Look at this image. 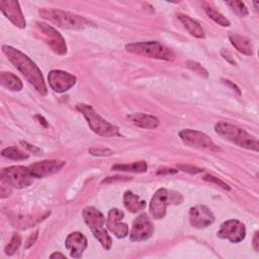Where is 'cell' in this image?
I'll use <instances>...</instances> for the list:
<instances>
[{
	"label": "cell",
	"mask_w": 259,
	"mask_h": 259,
	"mask_svg": "<svg viewBox=\"0 0 259 259\" xmlns=\"http://www.w3.org/2000/svg\"><path fill=\"white\" fill-rule=\"evenodd\" d=\"M201 5H202V8L205 11V13L208 15V17L210 19H212L214 22H217L218 24H220L222 26H230L231 25L230 20L227 19L213 6H211V4H209L208 2H202Z\"/></svg>",
	"instance_id": "obj_24"
},
{
	"label": "cell",
	"mask_w": 259,
	"mask_h": 259,
	"mask_svg": "<svg viewBox=\"0 0 259 259\" xmlns=\"http://www.w3.org/2000/svg\"><path fill=\"white\" fill-rule=\"evenodd\" d=\"M186 64H187V67H188L190 70H192L194 73L198 74L199 76L204 77V78H206V77L208 76L207 71H206L199 63L194 62V61H187Z\"/></svg>",
	"instance_id": "obj_30"
},
{
	"label": "cell",
	"mask_w": 259,
	"mask_h": 259,
	"mask_svg": "<svg viewBox=\"0 0 259 259\" xmlns=\"http://www.w3.org/2000/svg\"><path fill=\"white\" fill-rule=\"evenodd\" d=\"M230 41L233 45V47L240 52L243 55L246 56H251L253 55V45L251 42V40L242 34L239 33H231L229 35Z\"/></svg>",
	"instance_id": "obj_19"
},
{
	"label": "cell",
	"mask_w": 259,
	"mask_h": 259,
	"mask_svg": "<svg viewBox=\"0 0 259 259\" xmlns=\"http://www.w3.org/2000/svg\"><path fill=\"white\" fill-rule=\"evenodd\" d=\"M215 133L223 139L236 144L239 147L257 152L259 150L258 139L251 136L244 128L227 121H218L214 125Z\"/></svg>",
	"instance_id": "obj_2"
},
{
	"label": "cell",
	"mask_w": 259,
	"mask_h": 259,
	"mask_svg": "<svg viewBox=\"0 0 259 259\" xmlns=\"http://www.w3.org/2000/svg\"><path fill=\"white\" fill-rule=\"evenodd\" d=\"M83 218L102 247L105 250H109L111 248L112 241L104 227L105 218L103 213L94 206H87L83 209Z\"/></svg>",
	"instance_id": "obj_5"
},
{
	"label": "cell",
	"mask_w": 259,
	"mask_h": 259,
	"mask_svg": "<svg viewBox=\"0 0 259 259\" xmlns=\"http://www.w3.org/2000/svg\"><path fill=\"white\" fill-rule=\"evenodd\" d=\"M177 17L191 35H193L197 38L204 37V31H203L202 27L200 26V24L196 20H194L191 17H189L188 15H185L182 13H178Z\"/></svg>",
	"instance_id": "obj_21"
},
{
	"label": "cell",
	"mask_w": 259,
	"mask_h": 259,
	"mask_svg": "<svg viewBox=\"0 0 259 259\" xmlns=\"http://www.w3.org/2000/svg\"><path fill=\"white\" fill-rule=\"evenodd\" d=\"M148 169V165L145 161H138L131 164H115L111 167V170L114 171H123V172H135L143 173Z\"/></svg>",
	"instance_id": "obj_25"
},
{
	"label": "cell",
	"mask_w": 259,
	"mask_h": 259,
	"mask_svg": "<svg viewBox=\"0 0 259 259\" xmlns=\"http://www.w3.org/2000/svg\"><path fill=\"white\" fill-rule=\"evenodd\" d=\"M66 162L62 160H44L33 163L29 166V170L34 178H44L59 172Z\"/></svg>",
	"instance_id": "obj_15"
},
{
	"label": "cell",
	"mask_w": 259,
	"mask_h": 259,
	"mask_svg": "<svg viewBox=\"0 0 259 259\" xmlns=\"http://www.w3.org/2000/svg\"><path fill=\"white\" fill-rule=\"evenodd\" d=\"M21 244V237L18 234H13L10 242L5 247V254L6 255H12L15 253V251L19 248Z\"/></svg>",
	"instance_id": "obj_29"
},
{
	"label": "cell",
	"mask_w": 259,
	"mask_h": 259,
	"mask_svg": "<svg viewBox=\"0 0 259 259\" xmlns=\"http://www.w3.org/2000/svg\"><path fill=\"white\" fill-rule=\"evenodd\" d=\"M37 235H38V231L36 230L33 234H31V235L28 237V239L26 240L25 245H24V248H25V249H28L29 247H31V246L35 243V241H36V239H37Z\"/></svg>",
	"instance_id": "obj_34"
},
{
	"label": "cell",
	"mask_w": 259,
	"mask_h": 259,
	"mask_svg": "<svg viewBox=\"0 0 259 259\" xmlns=\"http://www.w3.org/2000/svg\"><path fill=\"white\" fill-rule=\"evenodd\" d=\"M21 144H22L23 147H25L27 150H29L30 152H32V154L38 155V154L40 153V150H39L38 148H36V147H34V146H32V145H29V144L26 143V142H21Z\"/></svg>",
	"instance_id": "obj_37"
},
{
	"label": "cell",
	"mask_w": 259,
	"mask_h": 259,
	"mask_svg": "<svg viewBox=\"0 0 259 259\" xmlns=\"http://www.w3.org/2000/svg\"><path fill=\"white\" fill-rule=\"evenodd\" d=\"M128 118L134 124L143 128H156L159 124V119L157 117L147 113H133L128 115Z\"/></svg>",
	"instance_id": "obj_20"
},
{
	"label": "cell",
	"mask_w": 259,
	"mask_h": 259,
	"mask_svg": "<svg viewBox=\"0 0 259 259\" xmlns=\"http://www.w3.org/2000/svg\"><path fill=\"white\" fill-rule=\"evenodd\" d=\"M0 9L3 14L17 27L24 28L26 25L25 18L22 14L19 2L15 0L0 1Z\"/></svg>",
	"instance_id": "obj_17"
},
{
	"label": "cell",
	"mask_w": 259,
	"mask_h": 259,
	"mask_svg": "<svg viewBox=\"0 0 259 259\" xmlns=\"http://www.w3.org/2000/svg\"><path fill=\"white\" fill-rule=\"evenodd\" d=\"M38 13L44 19L65 29H83L88 26H93V23L87 18L60 9L44 8L40 9Z\"/></svg>",
	"instance_id": "obj_3"
},
{
	"label": "cell",
	"mask_w": 259,
	"mask_h": 259,
	"mask_svg": "<svg viewBox=\"0 0 259 259\" xmlns=\"http://www.w3.org/2000/svg\"><path fill=\"white\" fill-rule=\"evenodd\" d=\"M76 77L66 71L52 70L48 75L50 87L58 93H63L71 89L76 83Z\"/></svg>",
	"instance_id": "obj_13"
},
{
	"label": "cell",
	"mask_w": 259,
	"mask_h": 259,
	"mask_svg": "<svg viewBox=\"0 0 259 259\" xmlns=\"http://www.w3.org/2000/svg\"><path fill=\"white\" fill-rule=\"evenodd\" d=\"M203 179L206 180V181L215 183L217 185L221 186L222 188H224V189H226V190H230V187H229V185H228L227 183H225L224 181H222L221 179H219V178H217V177H214V176H212V175H205V176L203 177Z\"/></svg>",
	"instance_id": "obj_33"
},
{
	"label": "cell",
	"mask_w": 259,
	"mask_h": 259,
	"mask_svg": "<svg viewBox=\"0 0 259 259\" xmlns=\"http://www.w3.org/2000/svg\"><path fill=\"white\" fill-rule=\"evenodd\" d=\"M226 4L230 6V8L239 16H247L249 11L246 5L242 1L238 0H233V1H227Z\"/></svg>",
	"instance_id": "obj_28"
},
{
	"label": "cell",
	"mask_w": 259,
	"mask_h": 259,
	"mask_svg": "<svg viewBox=\"0 0 259 259\" xmlns=\"http://www.w3.org/2000/svg\"><path fill=\"white\" fill-rule=\"evenodd\" d=\"M183 201L181 193L167 188L158 189L150 201V213L155 220H161L166 214L168 205L180 204Z\"/></svg>",
	"instance_id": "obj_7"
},
{
	"label": "cell",
	"mask_w": 259,
	"mask_h": 259,
	"mask_svg": "<svg viewBox=\"0 0 259 259\" xmlns=\"http://www.w3.org/2000/svg\"><path fill=\"white\" fill-rule=\"evenodd\" d=\"M1 178L5 179L12 187L24 188L32 183L34 177L29 167L10 166L1 170Z\"/></svg>",
	"instance_id": "obj_10"
},
{
	"label": "cell",
	"mask_w": 259,
	"mask_h": 259,
	"mask_svg": "<svg viewBox=\"0 0 259 259\" xmlns=\"http://www.w3.org/2000/svg\"><path fill=\"white\" fill-rule=\"evenodd\" d=\"M65 245L71 257L80 258L87 248V239L82 233L73 232L66 238Z\"/></svg>",
	"instance_id": "obj_18"
},
{
	"label": "cell",
	"mask_w": 259,
	"mask_h": 259,
	"mask_svg": "<svg viewBox=\"0 0 259 259\" xmlns=\"http://www.w3.org/2000/svg\"><path fill=\"white\" fill-rule=\"evenodd\" d=\"M12 186L3 178H1V182H0V193H1V197L5 198L8 195L11 194L12 192Z\"/></svg>",
	"instance_id": "obj_31"
},
{
	"label": "cell",
	"mask_w": 259,
	"mask_h": 259,
	"mask_svg": "<svg viewBox=\"0 0 259 259\" xmlns=\"http://www.w3.org/2000/svg\"><path fill=\"white\" fill-rule=\"evenodd\" d=\"M36 117H37V118H39V120H41L40 122H41V123H44V125H45V126H47V125H48V123L46 122V119H45L42 116H40V115H36Z\"/></svg>",
	"instance_id": "obj_42"
},
{
	"label": "cell",
	"mask_w": 259,
	"mask_h": 259,
	"mask_svg": "<svg viewBox=\"0 0 259 259\" xmlns=\"http://www.w3.org/2000/svg\"><path fill=\"white\" fill-rule=\"evenodd\" d=\"M0 83L3 87L12 91H19L22 89V82L20 79L10 72L0 73Z\"/></svg>",
	"instance_id": "obj_23"
},
{
	"label": "cell",
	"mask_w": 259,
	"mask_h": 259,
	"mask_svg": "<svg viewBox=\"0 0 259 259\" xmlns=\"http://www.w3.org/2000/svg\"><path fill=\"white\" fill-rule=\"evenodd\" d=\"M258 246H259V240H258V232L255 233L254 238H253V248L255 251H258Z\"/></svg>",
	"instance_id": "obj_39"
},
{
	"label": "cell",
	"mask_w": 259,
	"mask_h": 259,
	"mask_svg": "<svg viewBox=\"0 0 259 259\" xmlns=\"http://www.w3.org/2000/svg\"><path fill=\"white\" fill-rule=\"evenodd\" d=\"M214 222V215L208 207L197 204L189 209V223L196 229H203Z\"/></svg>",
	"instance_id": "obj_14"
},
{
	"label": "cell",
	"mask_w": 259,
	"mask_h": 259,
	"mask_svg": "<svg viewBox=\"0 0 259 259\" xmlns=\"http://www.w3.org/2000/svg\"><path fill=\"white\" fill-rule=\"evenodd\" d=\"M76 108L80 111L84 117L86 118L90 128L97 135L102 137H119V128L114 124L108 122L103 117H101L95 109L88 104L85 103H78L76 104Z\"/></svg>",
	"instance_id": "obj_4"
},
{
	"label": "cell",
	"mask_w": 259,
	"mask_h": 259,
	"mask_svg": "<svg viewBox=\"0 0 259 259\" xmlns=\"http://www.w3.org/2000/svg\"><path fill=\"white\" fill-rule=\"evenodd\" d=\"M50 257H51V258H66V256H65L64 254L60 253V252H55V253H53Z\"/></svg>",
	"instance_id": "obj_40"
},
{
	"label": "cell",
	"mask_w": 259,
	"mask_h": 259,
	"mask_svg": "<svg viewBox=\"0 0 259 259\" xmlns=\"http://www.w3.org/2000/svg\"><path fill=\"white\" fill-rule=\"evenodd\" d=\"M41 220V218H33L31 215H14L11 218V223L19 229H27Z\"/></svg>",
	"instance_id": "obj_26"
},
{
	"label": "cell",
	"mask_w": 259,
	"mask_h": 259,
	"mask_svg": "<svg viewBox=\"0 0 259 259\" xmlns=\"http://www.w3.org/2000/svg\"><path fill=\"white\" fill-rule=\"evenodd\" d=\"M183 171L185 172H189L191 174H195V173H199V172H202V169L200 168H196V167H193V166H179Z\"/></svg>",
	"instance_id": "obj_36"
},
{
	"label": "cell",
	"mask_w": 259,
	"mask_h": 259,
	"mask_svg": "<svg viewBox=\"0 0 259 259\" xmlns=\"http://www.w3.org/2000/svg\"><path fill=\"white\" fill-rule=\"evenodd\" d=\"M154 233L152 221L146 213L140 214L133 223L130 232V239L133 242H142L148 240Z\"/></svg>",
	"instance_id": "obj_12"
},
{
	"label": "cell",
	"mask_w": 259,
	"mask_h": 259,
	"mask_svg": "<svg viewBox=\"0 0 259 259\" xmlns=\"http://www.w3.org/2000/svg\"><path fill=\"white\" fill-rule=\"evenodd\" d=\"M123 204L132 212L141 211L146 207V201L130 190L125 191L123 194Z\"/></svg>",
	"instance_id": "obj_22"
},
{
	"label": "cell",
	"mask_w": 259,
	"mask_h": 259,
	"mask_svg": "<svg viewBox=\"0 0 259 259\" xmlns=\"http://www.w3.org/2000/svg\"><path fill=\"white\" fill-rule=\"evenodd\" d=\"M164 172H166V173H176L177 172V170H174V169H166V171H158V174H162V173H164Z\"/></svg>",
	"instance_id": "obj_41"
},
{
	"label": "cell",
	"mask_w": 259,
	"mask_h": 259,
	"mask_svg": "<svg viewBox=\"0 0 259 259\" xmlns=\"http://www.w3.org/2000/svg\"><path fill=\"white\" fill-rule=\"evenodd\" d=\"M217 235L219 238L227 239L232 243H239L245 239L246 228L238 220H229L222 224Z\"/></svg>",
	"instance_id": "obj_11"
},
{
	"label": "cell",
	"mask_w": 259,
	"mask_h": 259,
	"mask_svg": "<svg viewBox=\"0 0 259 259\" xmlns=\"http://www.w3.org/2000/svg\"><path fill=\"white\" fill-rule=\"evenodd\" d=\"M35 32L39 37L58 55L64 56L67 54V46L64 37L57 29L45 22H35Z\"/></svg>",
	"instance_id": "obj_8"
},
{
	"label": "cell",
	"mask_w": 259,
	"mask_h": 259,
	"mask_svg": "<svg viewBox=\"0 0 259 259\" xmlns=\"http://www.w3.org/2000/svg\"><path fill=\"white\" fill-rule=\"evenodd\" d=\"M223 82L226 84V85H228V86H230V87H232L233 88V90L234 91H236L239 95L241 94V90H240V88L236 85V84H234L232 81H230V80H225V79H223Z\"/></svg>",
	"instance_id": "obj_38"
},
{
	"label": "cell",
	"mask_w": 259,
	"mask_h": 259,
	"mask_svg": "<svg viewBox=\"0 0 259 259\" xmlns=\"http://www.w3.org/2000/svg\"><path fill=\"white\" fill-rule=\"evenodd\" d=\"M221 55H222V57H223L225 60H227L229 63H231L232 65H236V62H235L234 58L231 56V54H230L228 51H226L225 49H222V50H221Z\"/></svg>",
	"instance_id": "obj_35"
},
{
	"label": "cell",
	"mask_w": 259,
	"mask_h": 259,
	"mask_svg": "<svg viewBox=\"0 0 259 259\" xmlns=\"http://www.w3.org/2000/svg\"><path fill=\"white\" fill-rule=\"evenodd\" d=\"M2 156L5 158H8L10 160H15V161H20V160H25L28 158V155L21 152L18 148L16 147H7L2 150L1 152Z\"/></svg>",
	"instance_id": "obj_27"
},
{
	"label": "cell",
	"mask_w": 259,
	"mask_h": 259,
	"mask_svg": "<svg viewBox=\"0 0 259 259\" xmlns=\"http://www.w3.org/2000/svg\"><path fill=\"white\" fill-rule=\"evenodd\" d=\"M179 137L182 140V142L190 148L208 150L211 152L220 151V148L214 144V142L202 132L185 128L179 132Z\"/></svg>",
	"instance_id": "obj_9"
},
{
	"label": "cell",
	"mask_w": 259,
	"mask_h": 259,
	"mask_svg": "<svg viewBox=\"0 0 259 259\" xmlns=\"http://www.w3.org/2000/svg\"><path fill=\"white\" fill-rule=\"evenodd\" d=\"M2 52L40 95L47 94L48 89L41 71L29 57L10 46H2Z\"/></svg>",
	"instance_id": "obj_1"
},
{
	"label": "cell",
	"mask_w": 259,
	"mask_h": 259,
	"mask_svg": "<svg viewBox=\"0 0 259 259\" xmlns=\"http://www.w3.org/2000/svg\"><path fill=\"white\" fill-rule=\"evenodd\" d=\"M88 152L93 156H109L112 154V151L107 148H91Z\"/></svg>",
	"instance_id": "obj_32"
},
{
	"label": "cell",
	"mask_w": 259,
	"mask_h": 259,
	"mask_svg": "<svg viewBox=\"0 0 259 259\" xmlns=\"http://www.w3.org/2000/svg\"><path fill=\"white\" fill-rule=\"evenodd\" d=\"M123 211L118 208H111L108 211L106 226L108 230L117 238H124L128 235V227L122 222Z\"/></svg>",
	"instance_id": "obj_16"
},
{
	"label": "cell",
	"mask_w": 259,
	"mask_h": 259,
	"mask_svg": "<svg viewBox=\"0 0 259 259\" xmlns=\"http://www.w3.org/2000/svg\"><path fill=\"white\" fill-rule=\"evenodd\" d=\"M125 50L128 53L152 58L158 60L171 61L175 58V54L172 50L162 45L159 41H140V42H131L125 46Z\"/></svg>",
	"instance_id": "obj_6"
}]
</instances>
